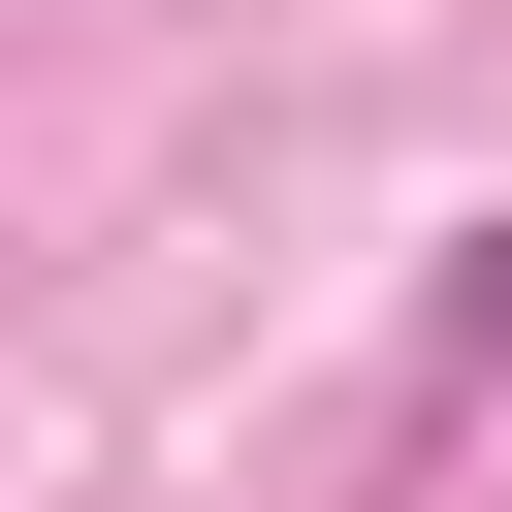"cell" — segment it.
I'll list each match as a JSON object with an SVG mask.
<instances>
[{
	"mask_svg": "<svg viewBox=\"0 0 512 512\" xmlns=\"http://www.w3.org/2000/svg\"><path fill=\"white\" fill-rule=\"evenodd\" d=\"M416 352H448V384H480V352H512V224H480V256H448V320H416Z\"/></svg>",
	"mask_w": 512,
	"mask_h": 512,
	"instance_id": "cell-1",
	"label": "cell"
}]
</instances>
